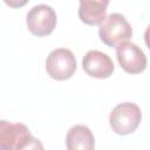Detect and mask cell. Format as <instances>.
I'll use <instances>...</instances> for the list:
<instances>
[{"label": "cell", "mask_w": 150, "mask_h": 150, "mask_svg": "<svg viewBox=\"0 0 150 150\" xmlns=\"http://www.w3.org/2000/svg\"><path fill=\"white\" fill-rule=\"evenodd\" d=\"M76 67V59L73 52L67 48H56L52 50L46 60L47 74L57 81L70 79L74 75Z\"/></svg>", "instance_id": "3957f363"}, {"label": "cell", "mask_w": 150, "mask_h": 150, "mask_svg": "<svg viewBox=\"0 0 150 150\" xmlns=\"http://www.w3.org/2000/svg\"><path fill=\"white\" fill-rule=\"evenodd\" d=\"M29 135L30 131L27 125L0 120V150H15Z\"/></svg>", "instance_id": "52a82bcc"}, {"label": "cell", "mask_w": 150, "mask_h": 150, "mask_svg": "<svg viewBox=\"0 0 150 150\" xmlns=\"http://www.w3.org/2000/svg\"><path fill=\"white\" fill-rule=\"evenodd\" d=\"M66 145L67 150H94L95 138L88 127L76 124L68 130Z\"/></svg>", "instance_id": "ba28073f"}, {"label": "cell", "mask_w": 150, "mask_h": 150, "mask_svg": "<svg viewBox=\"0 0 150 150\" xmlns=\"http://www.w3.org/2000/svg\"><path fill=\"white\" fill-rule=\"evenodd\" d=\"M108 5H109L108 0L104 1L81 0L79 6V18L86 25H90V26L100 25L107 16Z\"/></svg>", "instance_id": "9c48e42d"}, {"label": "cell", "mask_w": 150, "mask_h": 150, "mask_svg": "<svg viewBox=\"0 0 150 150\" xmlns=\"http://www.w3.org/2000/svg\"><path fill=\"white\" fill-rule=\"evenodd\" d=\"M142 112L137 104L124 102L117 104L109 115V123L114 132L118 135L132 134L139 125Z\"/></svg>", "instance_id": "7a4b0ae2"}, {"label": "cell", "mask_w": 150, "mask_h": 150, "mask_svg": "<svg viewBox=\"0 0 150 150\" xmlns=\"http://www.w3.org/2000/svg\"><path fill=\"white\" fill-rule=\"evenodd\" d=\"M82 67L89 76L96 79H107L114 71L112 60L100 50H89L83 56Z\"/></svg>", "instance_id": "8992f818"}, {"label": "cell", "mask_w": 150, "mask_h": 150, "mask_svg": "<svg viewBox=\"0 0 150 150\" xmlns=\"http://www.w3.org/2000/svg\"><path fill=\"white\" fill-rule=\"evenodd\" d=\"M98 36L104 45L117 47L131 39L132 28L124 15L121 13H111L100 23Z\"/></svg>", "instance_id": "6da1fadb"}, {"label": "cell", "mask_w": 150, "mask_h": 150, "mask_svg": "<svg viewBox=\"0 0 150 150\" xmlns=\"http://www.w3.org/2000/svg\"><path fill=\"white\" fill-rule=\"evenodd\" d=\"M56 22L57 16L55 11L46 4H40L32 7L26 16L27 27L35 36L49 35L56 27Z\"/></svg>", "instance_id": "277c9868"}, {"label": "cell", "mask_w": 150, "mask_h": 150, "mask_svg": "<svg viewBox=\"0 0 150 150\" xmlns=\"http://www.w3.org/2000/svg\"><path fill=\"white\" fill-rule=\"evenodd\" d=\"M15 150H45V148L39 138L29 135L16 146Z\"/></svg>", "instance_id": "30bf717a"}, {"label": "cell", "mask_w": 150, "mask_h": 150, "mask_svg": "<svg viewBox=\"0 0 150 150\" xmlns=\"http://www.w3.org/2000/svg\"><path fill=\"white\" fill-rule=\"evenodd\" d=\"M116 57L125 73L139 74L146 68V56L136 43L128 41L118 45L116 47Z\"/></svg>", "instance_id": "5b68a950"}]
</instances>
